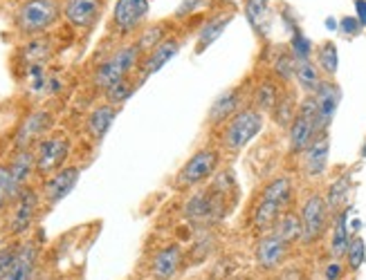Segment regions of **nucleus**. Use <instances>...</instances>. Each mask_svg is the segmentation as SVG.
<instances>
[{
    "mask_svg": "<svg viewBox=\"0 0 366 280\" xmlns=\"http://www.w3.org/2000/svg\"><path fill=\"white\" fill-rule=\"evenodd\" d=\"M59 14L54 0H25L16 11V27L25 36H36L59 21Z\"/></svg>",
    "mask_w": 366,
    "mask_h": 280,
    "instance_id": "nucleus-1",
    "label": "nucleus"
},
{
    "mask_svg": "<svg viewBox=\"0 0 366 280\" xmlns=\"http://www.w3.org/2000/svg\"><path fill=\"white\" fill-rule=\"evenodd\" d=\"M139 48L135 45H126V48H119L117 52L110 54L106 61L97 66V72H94V85L108 90L110 85H115L124 79H129V74L135 70L137 58H139Z\"/></svg>",
    "mask_w": 366,
    "mask_h": 280,
    "instance_id": "nucleus-2",
    "label": "nucleus"
},
{
    "mask_svg": "<svg viewBox=\"0 0 366 280\" xmlns=\"http://www.w3.org/2000/svg\"><path fill=\"white\" fill-rule=\"evenodd\" d=\"M34 157H36V173L41 177L54 175L56 170L66 166V162L70 157V137L63 133L43 137L36 144Z\"/></svg>",
    "mask_w": 366,
    "mask_h": 280,
    "instance_id": "nucleus-3",
    "label": "nucleus"
},
{
    "mask_svg": "<svg viewBox=\"0 0 366 280\" xmlns=\"http://www.w3.org/2000/svg\"><path fill=\"white\" fill-rule=\"evenodd\" d=\"M263 130V115L257 108H245L234 115L222 133V146L227 150H243L254 137Z\"/></svg>",
    "mask_w": 366,
    "mask_h": 280,
    "instance_id": "nucleus-4",
    "label": "nucleus"
},
{
    "mask_svg": "<svg viewBox=\"0 0 366 280\" xmlns=\"http://www.w3.org/2000/svg\"><path fill=\"white\" fill-rule=\"evenodd\" d=\"M317 135H320V130H317V105L315 99L308 97L301 103L295 121L290 123V150L306 152V148L315 142Z\"/></svg>",
    "mask_w": 366,
    "mask_h": 280,
    "instance_id": "nucleus-5",
    "label": "nucleus"
},
{
    "mask_svg": "<svg viewBox=\"0 0 366 280\" xmlns=\"http://www.w3.org/2000/svg\"><path fill=\"white\" fill-rule=\"evenodd\" d=\"M39 204H41V197L34 189H23L16 199L11 202V213H9V220H7V233L9 236H23L25 231H29L31 222L39 213Z\"/></svg>",
    "mask_w": 366,
    "mask_h": 280,
    "instance_id": "nucleus-6",
    "label": "nucleus"
},
{
    "mask_svg": "<svg viewBox=\"0 0 366 280\" xmlns=\"http://www.w3.org/2000/svg\"><path fill=\"white\" fill-rule=\"evenodd\" d=\"M220 164V155L214 148H202L198 152H194L189 157V162L182 166L180 175H178V184L180 186H198L204 180H209L216 168Z\"/></svg>",
    "mask_w": 366,
    "mask_h": 280,
    "instance_id": "nucleus-7",
    "label": "nucleus"
},
{
    "mask_svg": "<svg viewBox=\"0 0 366 280\" xmlns=\"http://www.w3.org/2000/svg\"><path fill=\"white\" fill-rule=\"evenodd\" d=\"M326 215H328V204L322 195H310L304 207H301V227H304V233H301V240L304 242H315L322 238V233L326 229Z\"/></svg>",
    "mask_w": 366,
    "mask_h": 280,
    "instance_id": "nucleus-8",
    "label": "nucleus"
},
{
    "mask_svg": "<svg viewBox=\"0 0 366 280\" xmlns=\"http://www.w3.org/2000/svg\"><path fill=\"white\" fill-rule=\"evenodd\" d=\"M79 175H81V168L79 166H63L61 170H56L43 184V199L50 207L59 204L61 199H66L72 193V189L79 182Z\"/></svg>",
    "mask_w": 366,
    "mask_h": 280,
    "instance_id": "nucleus-9",
    "label": "nucleus"
},
{
    "mask_svg": "<svg viewBox=\"0 0 366 280\" xmlns=\"http://www.w3.org/2000/svg\"><path fill=\"white\" fill-rule=\"evenodd\" d=\"M315 105H317V130H326L330 126L332 117L337 113V105L342 101V90L337 83H330V81H322L317 92L312 95Z\"/></svg>",
    "mask_w": 366,
    "mask_h": 280,
    "instance_id": "nucleus-10",
    "label": "nucleus"
},
{
    "mask_svg": "<svg viewBox=\"0 0 366 280\" xmlns=\"http://www.w3.org/2000/svg\"><path fill=\"white\" fill-rule=\"evenodd\" d=\"M149 14V0H117L113 23L122 34H131L144 23Z\"/></svg>",
    "mask_w": 366,
    "mask_h": 280,
    "instance_id": "nucleus-11",
    "label": "nucleus"
},
{
    "mask_svg": "<svg viewBox=\"0 0 366 280\" xmlns=\"http://www.w3.org/2000/svg\"><path fill=\"white\" fill-rule=\"evenodd\" d=\"M102 0H66L63 3V16L72 27L88 29L102 16Z\"/></svg>",
    "mask_w": 366,
    "mask_h": 280,
    "instance_id": "nucleus-12",
    "label": "nucleus"
},
{
    "mask_svg": "<svg viewBox=\"0 0 366 280\" xmlns=\"http://www.w3.org/2000/svg\"><path fill=\"white\" fill-rule=\"evenodd\" d=\"M50 123H52V117L47 110H36V113H31L23 123H21V128L19 133H16V139H14V146L16 150H31V144L34 142H41L45 130L50 128Z\"/></svg>",
    "mask_w": 366,
    "mask_h": 280,
    "instance_id": "nucleus-13",
    "label": "nucleus"
},
{
    "mask_svg": "<svg viewBox=\"0 0 366 280\" xmlns=\"http://www.w3.org/2000/svg\"><path fill=\"white\" fill-rule=\"evenodd\" d=\"M184 215L196 222H212L222 215V202L216 197V193L200 191L184 204Z\"/></svg>",
    "mask_w": 366,
    "mask_h": 280,
    "instance_id": "nucleus-14",
    "label": "nucleus"
},
{
    "mask_svg": "<svg viewBox=\"0 0 366 280\" xmlns=\"http://www.w3.org/2000/svg\"><path fill=\"white\" fill-rule=\"evenodd\" d=\"M7 166H9V177H11L14 195H19L23 189H27L29 177L36 173V157H34V150H16L14 160H11Z\"/></svg>",
    "mask_w": 366,
    "mask_h": 280,
    "instance_id": "nucleus-15",
    "label": "nucleus"
},
{
    "mask_svg": "<svg viewBox=\"0 0 366 280\" xmlns=\"http://www.w3.org/2000/svg\"><path fill=\"white\" fill-rule=\"evenodd\" d=\"M285 256H288V242H283L274 233L261 238L257 244V264L261 269H277Z\"/></svg>",
    "mask_w": 366,
    "mask_h": 280,
    "instance_id": "nucleus-16",
    "label": "nucleus"
},
{
    "mask_svg": "<svg viewBox=\"0 0 366 280\" xmlns=\"http://www.w3.org/2000/svg\"><path fill=\"white\" fill-rule=\"evenodd\" d=\"M36 264H39V247L34 242H25L19 249L9 274L3 280H34L36 276Z\"/></svg>",
    "mask_w": 366,
    "mask_h": 280,
    "instance_id": "nucleus-17",
    "label": "nucleus"
},
{
    "mask_svg": "<svg viewBox=\"0 0 366 280\" xmlns=\"http://www.w3.org/2000/svg\"><path fill=\"white\" fill-rule=\"evenodd\" d=\"M182 264V249L180 244H167L160 252L155 254L153 262H151V271L157 280H171L178 274Z\"/></svg>",
    "mask_w": 366,
    "mask_h": 280,
    "instance_id": "nucleus-18",
    "label": "nucleus"
},
{
    "mask_svg": "<svg viewBox=\"0 0 366 280\" xmlns=\"http://www.w3.org/2000/svg\"><path fill=\"white\" fill-rule=\"evenodd\" d=\"M178 52H180V41L178 38L169 36L167 41H162L155 50L149 52L144 66H142V79H147V76L160 72L173 56H178Z\"/></svg>",
    "mask_w": 366,
    "mask_h": 280,
    "instance_id": "nucleus-19",
    "label": "nucleus"
},
{
    "mask_svg": "<svg viewBox=\"0 0 366 280\" xmlns=\"http://www.w3.org/2000/svg\"><path fill=\"white\" fill-rule=\"evenodd\" d=\"M117 105H110V103H104V105H97L94 110L88 115V121H86V128H88V135L94 139V142H102L106 137V133L113 126V121L117 119Z\"/></svg>",
    "mask_w": 366,
    "mask_h": 280,
    "instance_id": "nucleus-20",
    "label": "nucleus"
},
{
    "mask_svg": "<svg viewBox=\"0 0 366 280\" xmlns=\"http://www.w3.org/2000/svg\"><path fill=\"white\" fill-rule=\"evenodd\" d=\"M330 139L326 135L315 137V142L306 148V173L310 177H320L328 166Z\"/></svg>",
    "mask_w": 366,
    "mask_h": 280,
    "instance_id": "nucleus-21",
    "label": "nucleus"
},
{
    "mask_svg": "<svg viewBox=\"0 0 366 280\" xmlns=\"http://www.w3.org/2000/svg\"><path fill=\"white\" fill-rule=\"evenodd\" d=\"M241 90L238 88H232L227 92H222V95L214 101V105L209 108V121L212 123H220L225 119H232L234 115L241 113Z\"/></svg>",
    "mask_w": 366,
    "mask_h": 280,
    "instance_id": "nucleus-22",
    "label": "nucleus"
},
{
    "mask_svg": "<svg viewBox=\"0 0 366 280\" xmlns=\"http://www.w3.org/2000/svg\"><path fill=\"white\" fill-rule=\"evenodd\" d=\"M283 207L274 204V202H269V199H261L259 202V207L254 209V215H252V224L257 231H269V229H274L277 222H279V217L283 215L281 213Z\"/></svg>",
    "mask_w": 366,
    "mask_h": 280,
    "instance_id": "nucleus-23",
    "label": "nucleus"
},
{
    "mask_svg": "<svg viewBox=\"0 0 366 280\" xmlns=\"http://www.w3.org/2000/svg\"><path fill=\"white\" fill-rule=\"evenodd\" d=\"M348 211L351 209H344L340 211L337 220H335V229H332V240H330V254L335 258L346 256L348 252V244H351V238H348Z\"/></svg>",
    "mask_w": 366,
    "mask_h": 280,
    "instance_id": "nucleus-24",
    "label": "nucleus"
},
{
    "mask_svg": "<svg viewBox=\"0 0 366 280\" xmlns=\"http://www.w3.org/2000/svg\"><path fill=\"white\" fill-rule=\"evenodd\" d=\"M232 23V16H218V19H212L209 23H207L204 27H202V32L198 34V45H196V52L198 54H202L207 48H209L212 43H216L220 36H222V32L227 29V25Z\"/></svg>",
    "mask_w": 366,
    "mask_h": 280,
    "instance_id": "nucleus-25",
    "label": "nucleus"
},
{
    "mask_svg": "<svg viewBox=\"0 0 366 280\" xmlns=\"http://www.w3.org/2000/svg\"><path fill=\"white\" fill-rule=\"evenodd\" d=\"M245 16L259 34H265L267 16H269V0H245Z\"/></svg>",
    "mask_w": 366,
    "mask_h": 280,
    "instance_id": "nucleus-26",
    "label": "nucleus"
},
{
    "mask_svg": "<svg viewBox=\"0 0 366 280\" xmlns=\"http://www.w3.org/2000/svg\"><path fill=\"white\" fill-rule=\"evenodd\" d=\"M301 233H304V227H301V217L297 213H283L279 217V222L274 227V236H279L283 242H295L301 238Z\"/></svg>",
    "mask_w": 366,
    "mask_h": 280,
    "instance_id": "nucleus-27",
    "label": "nucleus"
},
{
    "mask_svg": "<svg viewBox=\"0 0 366 280\" xmlns=\"http://www.w3.org/2000/svg\"><path fill=\"white\" fill-rule=\"evenodd\" d=\"M290 197H292V184L288 177H277L263 189V199L274 202V204H279V207L288 204Z\"/></svg>",
    "mask_w": 366,
    "mask_h": 280,
    "instance_id": "nucleus-28",
    "label": "nucleus"
},
{
    "mask_svg": "<svg viewBox=\"0 0 366 280\" xmlns=\"http://www.w3.org/2000/svg\"><path fill=\"white\" fill-rule=\"evenodd\" d=\"M295 79L299 81V85L304 88L306 92H317L320 88V70H317L310 61H297V68H295Z\"/></svg>",
    "mask_w": 366,
    "mask_h": 280,
    "instance_id": "nucleus-29",
    "label": "nucleus"
},
{
    "mask_svg": "<svg viewBox=\"0 0 366 280\" xmlns=\"http://www.w3.org/2000/svg\"><path fill=\"white\" fill-rule=\"evenodd\" d=\"M279 103V90L274 83H269V81H263L257 92H254V105H257V110L259 113H269V110H274Z\"/></svg>",
    "mask_w": 366,
    "mask_h": 280,
    "instance_id": "nucleus-30",
    "label": "nucleus"
},
{
    "mask_svg": "<svg viewBox=\"0 0 366 280\" xmlns=\"http://www.w3.org/2000/svg\"><path fill=\"white\" fill-rule=\"evenodd\" d=\"M348 191H351V177L348 175H342L340 180L332 182L328 189V197H326L328 209H340L342 202L348 197Z\"/></svg>",
    "mask_w": 366,
    "mask_h": 280,
    "instance_id": "nucleus-31",
    "label": "nucleus"
},
{
    "mask_svg": "<svg viewBox=\"0 0 366 280\" xmlns=\"http://www.w3.org/2000/svg\"><path fill=\"white\" fill-rule=\"evenodd\" d=\"M164 23H160V25H155V27H149L144 34H142V38L137 41V48H139V52H151V50H155L157 45H160L162 41H167L169 36H167V32H164Z\"/></svg>",
    "mask_w": 366,
    "mask_h": 280,
    "instance_id": "nucleus-32",
    "label": "nucleus"
},
{
    "mask_svg": "<svg viewBox=\"0 0 366 280\" xmlns=\"http://www.w3.org/2000/svg\"><path fill=\"white\" fill-rule=\"evenodd\" d=\"M50 41L47 38H34L29 41L23 48V56L25 61H31V63H43V61L50 56Z\"/></svg>",
    "mask_w": 366,
    "mask_h": 280,
    "instance_id": "nucleus-33",
    "label": "nucleus"
},
{
    "mask_svg": "<svg viewBox=\"0 0 366 280\" xmlns=\"http://www.w3.org/2000/svg\"><path fill=\"white\" fill-rule=\"evenodd\" d=\"M106 92V99H108V103L110 105H117V103H124L126 99H129L133 92H135V85L129 81V79H124V81H119V83H115V85H110L108 90H104Z\"/></svg>",
    "mask_w": 366,
    "mask_h": 280,
    "instance_id": "nucleus-34",
    "label": "nucleus"
},
{
    "mask_svg": "<svg viewBox=\"0 0 366 280\" xmlns=\"http://www.w3.org/2000/svg\"><path fill=\"white\" fill-rule=\"evenodd\" d=\"M366 258V244L360 236L351 238V244H348V252H346V260H348V267L353 271H357Z\"/></svg>",
    "mask_w": 366,
    "mask_h": 280,
    "instance_id": "nucleus-35",
    "label": "nucleus"
},
{
    "mask_svg": "<svg viewBox=\"0 0 366 280\" xmlns=\"http://www.w3.org/2000/svg\"><path fill=\"white\" fill-rule=\"evenodd\" d=\"M290 50H292L295 61H310L312 43H310V38H306V34H301L299 29H295L292 41H290Z\"/></svg>",
    "mask_w": 366,
    "mask_h": 280,
    "instance_id": "nucleus-36",
    "label": "nucleus"
},
{
    "mask_svg": "<svg viewBox=\"0 0 366 280\" xmlns=\"http://www.w3.org/2000/svg\"><path fill=\"white\" fill-rule=\"evenodd\" d=\"M14 199H16V195H14V189H11L9 166L0 164V211H5Z\"/></svg>",
    "mask_w": 366,
    "mask_h": 280,
    "instance_id": "nucleus-37",
    "label": "nucleus"
},
{
    "mask_svg": "<svg viewBox=\"0 0 366 280\" xmlns=\"http://www.w3.org/2000/svg\"><path fill=\"white\" fill-rule=\"evenodd\" d=\"M295 117H297L295 115V97L288 95V97L279 99V103L274 108V119H277L279 126H288V123L295 121Z\"/></svg>",
    "mask_w": 366,
    "mask_h": 280,
    "instance_id": "nucleus-38",
    "label": "nucleus"
},
{
    "mask_svg": "<svg viewBox=\"0 0 366 280\" xmlns=\"http://www.w3.org/2000/svg\"><path fill=\"white\" fill-rule=\"evenodd\" d=\"M320 66L324 68L326 74H335L340 68V56H337V48L335 43H326L324 48L320 50Z\"/></svg>",
    "mask_w": 366,
    "mask_h": 280,
    "instance_id": "nucleus-39",
    "label": "nucleus"
},
{
    "mask_svg": "<svg viewBox=\"0 0 366 280\" xmlns=\"http://www.w3.org/2000/svg\"><path fill=\"white\" fill-rule=\"evenodd\" d=\"M19 249H21V247H14V244L0 249V280H3V278L9 274V269H11V264H14L16 256H19Z\"/></svg>",
    "mask_w": 366,
    "mask_h": 280,
    "instance_id": "nucleus-40",
    "label": "nucleus"
},
{
    "mask_svg": "<svg viewBox=\"0 0 366 280\" xmlns=\"http://www.w3.org/2000/svg\"><path fill=\"white\" fill-rule=\"evenodd\" d=\"M295 68H297V61L288 54H283L277 63H274V72L281 76L283 81H290L292 76H295Z\"/></svg>",
    "mask_w": 366,
    "mask_h": 280,
    "instance_id": "nucleus-41",
    "label": "nucleus"
},
{
    "mask_svg": "<svg viewBox=\"0 0 366 280\" xmlns=\"http://www.w3.org/2000/svg\"><path fill=\"white\" fill-rule=\"evenodd\" d=\"M360 21L355 19V16H344L342 19V23H340V29L344 34H348V36H355V34H360Z\"/></svg>",
    "mask_w": 366,
    "mask_h": 280,
    "instance_id": "nucleus-42",
    "label": "nucleus"
},
{
    "mask_svg": "<svg viewBox=\"0 0 366 280\" xmlns=\"http://www.w3.org/2000/svg\"><path fill=\"white\" fill-rule=\"evenodd\" d=\"M200 3H204V0H182V5L178 7V16H189L191 11H194Z\"/></svg>",
    "mask_w": 366,
    "mask_h": 280,
    "instance_id": "nucleus-43",
    "label": "nucleus"
},
{
    "mask_svg": "<svg viewBox=\"0 0 366 280\" xmlns=\"http://www.w3.org/2000/svg\"><path fill=\"white\" fill-rule=\"evenodd\" d=\"M324 276H326V280H340V276H342V264H340V262L328 264Z\"/></svg>",
    "mask_w": 366,
    "mask_h": 280,
    "instance_id": "nucleus-44",
    "label": "nucleus"
},
{
    "mask_svg": "<svg viewBox=\"0 0 366 280\" xmlns=\"http://www.w3.org/2000/svg\"><path fill=\"white\" fill-rule=\"evenodd\" d=\"M355 11H357V21L362 27H366V0H355Z\"/></svg>",
    "mask_w": 366,
    "mask_h": 280,
    "instance_id": "nucleus-45",
    "label": "nucleus"
},
{
    "mask_svg": "<svg viewBox=\"0 0 366 280\" xmlns=\"http://www.w3.org/2000/svg\"><path fill=\"white\" fill-rule=\"evenodd\" d=\"M326 27L332 32V29H337V27H340V23H337L335 19H326Z\"/></svg>",
    "mask_w": 366,
    "mask_h": 280,
    "instance_id": "nucleus-46",
    "label": "nucleus"
},
{
    "mask_svg": "<svg viewBox=\"0 0 366 280\" xmlns=\"http://www.w3.org/2000/svg\"><path fill=\"white\" fill-rule=\"evenodd\" d=\"M362 157L366 160V142H364V146H362Z\"/></svg>",
    "mask_w": 366,
    "mask_h": 280,
    "instance_id": "nucleus-47",
    "label": "nucleus"
},
{
    "mask_svg": "<svg viewBox=\"0 0 366 280\" xmlns=\"http://www.w3.org/2000/svg\"><path fill=\"white\" fill-rule=\"evenodd\" d=\"M34 280H47V276H34Z\"/></svg>",
    "mask_w": 366,
    "mask_h": 280,
    "instance_id": "nucleus-48",
    "label": "nucleus"
}]
</instances>
